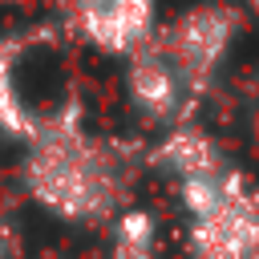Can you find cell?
<instances>
[{
    "label": "cell",
    "mask_w": 259,
    "mask_h": 259,
    "mask_svg": "<svg viewBox=\"0 0 259 259\" xmlns=\"http://www.w3.org/2000/svg\"><path fill=\"white\" fill-rule=\"evenodd\" d=\"M109 259H158V219L142 206H125L109 227Z\"/></svg>",
    "instance_id": "ba28073f"
},
{
    "label": "cell",
    "mask_w": 259,
    "mask_h": 259,
    "mask_svg": "<svg viewBox=\"0 0 259 259\" xmlns=\"http://www.w3.org/2000/svg\"><path fill=\"white\" fill-rule=\"evenodd\" d=\"M134 162L125 142L89 134L81 101L69 97L57 113L40 117L20 182L28 198L61 223H113L125 210Z\"/></svg>",
    "instance_id": "6da1fadb"
},
{
    "label": "cell",
    "mask_w": 259,
    "mask_h": 259,
    "mask_svg": "<svg viewBox=\"0 0 259 259\" xmlns=\"http://www.w3.org/2000/svg\"><path fill=\"white\" fill-rule=\"evenodd\" d=\"M243 4H247V8H259V0H243Z\"/></svg>",
    "instance_id": "8fae6325"
},
{
    "label": "cell",
    "mask_w": 259,
    "mask_h": 259,
    "mask_svg": "<svg viewBox=\"0 0 259 259\" xmlns=\"http://www.w3.org/2000/svg\"><path fill=\"white\" fill-rule=\"evenodd\" d=\"M239 32H243V12L231 0H202L186 12H178L166 28L154 32L158 53L178 73L190 105L214 85V77L223 73Z\"/></svg>",
    "instance_id": "3957f363"
},
{
    "label": "cell",
    "mask_w": 259,
    "mask_h": 259,
    "mask_svg": "<svg viewBox=\"0 0 259 259\" xmlns=\"http://www.w3.org/2000/svg\"><path fill=\"white\" fill-rule=\"evenodd\" d=\"M146 162H150L158 174H166L174 186L231 166V158L223 154V146H219L198 121H190V117H186V121H174L170 130H162V138L146 150Z\"/></svg>",
    "instance_id": "8992f818"
},
{
    "label": "cell",
    "mask_w": 259,
    "mask_h": 259,
    "mask_svg": "<svg viewBox=\"0 0 259 259\" xmlns=\"http://www.w3.org/2000/svg\"><path fill=\"white\" fill-rule=\"evenodd\" d=\"M0 259H8V243H4V231H0Z\"/></svg>",
    "instance_id": "9c48e42d"
},
{
    "label": "cell",
    "mask_w": 259,
    "mask_h": 259,
    "mask_svg": "<svg viewBox=\"0 0 259 259\" xmlns=\"http://www.w3.org/2000/svg\"><path fill=\"white\" fill-rule=\"evenodd\" d=\"M125 97L142 121L162 130H170L174 121H186V109H190L178 73L170 69V61L158 53L154 40L125 61Z\"/></svg>",
    "instance_id": "5b68a950"
},
{
    "label": "cell",
    "mask_w": 259,
    "mask_h": 259,
    "mask_svg": "<svg viewBox=\"0 0 259 259\" xmlns=\"http://www.w3.org/2000/svg\"><path fill=\"white\" fill-rule=\"evenodd\" d=\"M16 61H20V40L0 36V130H4L8 138L32 142L40 117L24 105V97H20V89H16Z\"/></svg>",
    "instance_id": "52a82bcc"
},
{
    "label": "cell",
    "mask_w": 259,
    "mask_h": 259,
    "mask_svg": "<svg viewBox=\"0 0 259 259\" xmlns=\"http://www.w3.org/2000/svg\"><path fill=\"white\" fill-rule=\"evenodd\" d=\"M4 4H24V0H0V8H4Z\"/></svg>",
    "instance_id": "30bf717a"
},
{
    "label": "cell",
    "mask_w": 259,
    "mask_h": 259,
    "mask_svg": "<svg viewBox=\"0 0 259 259\" xmlns=\"http://www.w3.org/2000/svg\"><path fill=\"white\" fill-rule=\"evenodd\" d=\"M69 28L105 57H134L158 32V0H65Z\"/></svg>",
    "instance_id": "277c9868"
},
{
    "label": "cell",
    "mask_w": 259,
    "mask_h": 259,
    "mask_svg": "<svg viewBox=\"0 0 259 259\" xmlns=\"http://www.w3.org/2000/svg\"><path fill=\"white\" fill-rule=\"evenodd\" d=\"M174 190L186 219V259H259V182L247 170L223 166Z\"/></svg>",
    "instance_id": "7a4b0ae2"
}]
</instances>
